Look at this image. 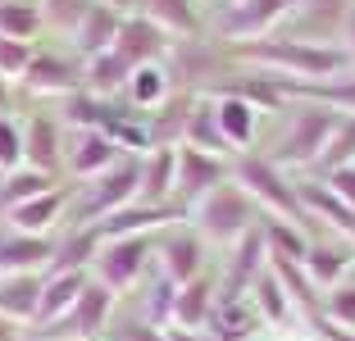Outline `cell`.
<instances>
[{"instance_id":"1","label":"cell","mask_w":355,"mask_h":341,"mask_svg":"<svg viewBox=\"0 0 355 341\" xmlns=\"http://www.w3.org/2000/svg\"><path fill=\"white\" fill-rule=\"evenodd\" d=\"M232 55L246 64H264V69L310 78V82H328V78H337L346 69V55L319 42H241L232 46Z\"/></svg>"},{"instance_id":"2","label":"cell","mask_w":355,"mask_h":341,"mask_svg":"<svg viewBox=\"0 0 355 341\" xmlns=\"http://www.w3.org/2000/svg\"><path fill=\"white\" fill-rule=\"evenodd\" d=\"M196 223H200V232L214 237V241H241L255 227V205H251V196H246L241 186L219 182L196 205Z\"/></svg>"},{"instance_id":"3","label":"cell","mask_w":355,"mask_h":341,"mask_svg":"<svg viewBox=\"0 0 355 341\" xmlns=\"http://www.w3.org/2000/svg\"><path fill=\"white\" fill-rule=\"evenodd\" d=\"M237 186L246 191V196H255L260 205H269L273 214H282V218H301L305 214L296 186L278 173L273 159H264V155H241L237 159Z\"/></svg>"},{"instance_id":"4","label":"cell","mask_w":355,"mask_h":341,"mask_svg":"<svg viewBox=\"0 0 355 341\" xmlns=\"http://www.w3.org/2000/svg\"><path fill=\"white\" fill-rule=\"evenodd\" d=\"M337 110H301L296 114V123H292V132L278 141V150H273V164H319V155H324V146L333 141V132H337Z\"/></svg>"},{"instance_id":"5","label":"cell","mask_w":355,"mask_h":341,"mask_svg":"<svg viewBox=\"0 0 355 341\" xmlns=\"http://www.w3.org/2000/svg\"><path fill=\"white\" fill-rule=\"evenodd\" d=\"M137 191H141V159H119V164L105 168L101 182L87 191L78 214H83V223H101V218H110V214L132 205Z\"/></svg>"},{"instance_id":"6","label":"cell","mask_w":355,"mask_h":341,"mask_svg":"<svg viewBox=\"0 0 355 341\" xmlns=\"http://www.w3.org/2000/svg\"><path fill=\"white\" fill-rule=\"evenodd\" d=\"M150 259V241L146 237H114V241H101V255H96V269H101V282L110 291H123L141 278Z\"/></svg>"},{"instance_id":"7","label":"cell","mask_w":355,"mask_h":341,"mask_svg":"<svg viewBox=\"0 0 355 341\" xmlns=\"http://www.w3.org/2000/svg\"><path fill=\"white\" fill-rule=\"evenodd\" d=\"M223 159L219 155H205L196 146H182L178 150V182H173V196H182L187 205H200V200L223 182Z\"/></svg>"},{"instance_id":"8","label":"cell","mask_w":355,"mask_h":341,"mask_svg":"<svg viewBox=\"0 0 355 341\" xmlns=\"http://www.w3.org/2000/svg\"><path fill=\"white\" fill-rule=\"evenodd\" d=\"M110 310H114V291L105 287V282H87L78 305L64 314L55 328L69 341H96V332H105V323H110Z\"/></svg>"},{"instance_id":"9","label":"cell","mask_w":355,"mask_h":341,"mask_svg":"<svg viewBox=\"0 0 355 341\" xmlns=\"http://www.w3.org/2000/svg\"><path fill=\"white\" fill-rule=\"evenodd\" d=\"M64 164H69V173H78V177L105 173V168L119 164V146L110 141L101 128H78L73 141L64 146Z\"/></svg>"},{"instance_id":"10","label":"cell","mask_w":355,"mask_h":341,"mask_svg":"<svg viewBox=\"0 0 355 341\" xmlns=\"http://www.w3.org/2000/svg\"><path fill=\"white\" fill-rule=\"evenodd\" d=\"M23 87L42 91V96H73L83 87V69L60 60V55H32L28 73H23Z\"/></svg>"},{"instance_id":"11","label":"cell","mask_w":355,"mask_h":341,"mask_svg":"<svg viewBox=\"0 0 355 341\" xmlns=\"http://www.w3.org/2000/svg\"><path fill=\"white\" fill-rule=\"evenodd\" d=\"M55 259V241L51 237H28V232H14V237H0V273L5 278H19V273H37Z\"/></svg>"},{"instance_id":"12","label":"cell","mask_w":355,"mask_h":341,"mask_svg":"<svg viewBox=\"0 0 355 341\" xmlns=\"http://www.w3.org/2000/svg\"><path fill=\"white\" fill-rule=\"evenodd\" d=\"M164 37H168V32L159 28V23H150L146 14H132V19H123V28H119L114 51L123 55L132 69H137V64H155L159 51H164Z\"/></svg>"},{"instance_id":"13","label":"cell","mask_w":355,"mask_h":341,"mask_svg":"<svg viewBox=\"0 0 355 341\" xmlns=\"http://www.w3.org/2000/svg\"><path fill=\"white\" fill-rule=\"evenodd\" d=\"M87 291V273L83 269H69V273H55L42 282V305H37V323H46V328H55V323L64 319V314L78 305V296Z\"/></svg>"},{"instance_id":"14","label":"cell","mask_w":355,"mask_h":341,"mask_svg":"<svg viewBox=\"0 0 355 341\" xmlns=\"http://www.w3.org/2000/svg\"><path fill=\"white\" fill-rule=\"evenodd\" d=\"M64 159V137H60V123L51 114H37L23 132V164L28 168H42V173H55Z\"/></svg>"},{"instance_id":"15","label":"cell","mask_w":355,"mask_h":341,"mask_svg":"<svg viewBox=\"0 0 355 341\" xmlns=\"http://www.w3.org/2000/svg\"><path fill=\"white\" fill-rule=\"evenodd\" d=\"M301 0H241L232 5V14L223 19V37H255V32H269L282 14H292Z\"/></svg>"},{"instance_id":"16","label":"cell","mask_w":355,"mask_h":341,"mask_svg":"<svg viewBox=\"0 0 355 341\" xmlns=\"http://www.w3.org/2000/svg\"><path fill=\"white\" fill-rule=\"evenodd\" d=\"M209 341H251L260 328V310H255L246 296L237 300H214V314H209Z\"/></svg>"},{"instance_id":"17","label":"cell","mask_w":355,"mask_h":341,"mask_svg":"<svg viewBox=\"0 0 355 341\" xmlns=\"http://www.w3.org/2000/svg\"><path fill=\"white\" fill-rule=\"evenodd\" d=\"M173 182H178V150L173 146H155L150 159H141V191H137V200L141 205H164L173 196Z\"/></svg>"},{"instance_id":"18","label":"cell","mask_w":355,"mask_h":341,"mask_svg":"<svg viewBox=\"0 0 355 341\" xmlns=\"http://www.w3.org/2000/svg\"><path fill=\"white\" fill-rule=\"evenodd\" d=\"M168 218H178V209L173 205H128V209H119V214H110V218H101L96 223V232H101V241H114V237H141L146 227H155V223H168Z\"/></svg>"},{"instance_id":"19","label":"cell","mask_w":355,"mask_h":341,"mask_svg":"<svg viewBox=\"0 0 355 341\" xmlns=\"http://www.w3.org/2000/svg\"><path fill=\"white\" fill-rule=\"evenodd\" d=\"M119 28H123V14H114L110 5H101L96 0L92 10H87V19L78 23V51L92 60V55H105V51H114V42H119Z\"/></svg>"},{"instance_id":"20","label":"cell","mask_w":355,"mask_h":341,"mask_svg":"<svg viewBox=\"0 0 355 341\" xmlns=\"http://www.w3.org/2000/svg\"><path fill=\"white\" fill-rule=\"evenodd\" d=\"M64 205H69V196L55 186V191H46V196H32V200H23V205H14L10 223L19 227V232H28V237H46V232L55 227V218L64 214Z\"/></svg>"},{"instance_id":"21","label":"cell","mask_w":355,"mask_h":341,"mask_svg":"<svg viewBox=\"0 0 355 341\" xmlns=\"http://www.w3.org/2000/svg\"><path fill=\"white\" fill-rule=\"evenodd\" d=\"M214 282L209 278H191V282H182L178 287V296H173V323L178 328H200V323H209V314H214Z\"/></svg>"},{"instance_id":"22","label":"cell","mask_w":355,"mask_h":341,"mask_svg":"<svg viewBox=\"0 0 355 341\" xmlns=\"http://www.w3.org/2000/svg\"><path fill=\"white\" fill-rule=\"evenodd\" d=\"M296 196H301V209H305V214H319V218H328L333 227H342V232H351V237H355V209L346 205V200L337 196L328 182H305Z\"/></svg>"},{"instance_id":"23","label":"cell","mask_w":355,"mask_h":341,"mask_svg":"<svg viewBox=\"0 0 355 341\" xmlns=\"http://www.w3.org/2000/svg\"><path fill=\"white\" fill-rule=\"evenodd\" d=\"M255 114H260V110H255L251 100H241V96H232V91L223 96V100L214 105V119H219L223 141L237 146V150H241V146H251L255 141Z\"/></svg>"},{"instance_id":"24","label":"cell","mask_w":355,"mask_h":341,"mask_svg":"<svg viewBox=\"0 0 355 341\" xmlns=\"http://www.w3.org/2000/svg\"><path fill=\"white\" fill-rule=\"evenodd\" d=\"M200 237L196 232H173V237L164 241V278L173 282V287H182V282L200 278Z\"/></svg>"},{"instance_id":"25","label":"cell","mask_w":355,"mask_h":341,"mask_svg":"<svg viewBox=\"0 0 355 341\" xmlns=\"http://www.w3.org/2000/svg\"><path fill=\"white\" fill-rule=\"evenodd\" d=\"M37 305H42V278L37 273H19V278L0 282V314L5 319H37Z\"/></svg>"},{"instance_id":"26","label":"cell","mask_w":355,"mask_h":341,"mask_svg":"<svg viewBox=\"0 0 355 341\" xmlns=\"http://www.w3.org/2000/svg\"><path fill=\"white\" fill-rule=\"evenodd\" d=\"M128 78H132V64L123 60L119 51H105V55H92L83 69V82L92 96H110L119 91V87H128Z\"/></svg>"},{"instance_id":"27","label":"cell","mask_w":355,"mask_h":341,"mask_svg":"<svg viewBox=\"0 0 355 341\" xmlns=\"http://www.w3.org/2000/svg\"><path fill=\"white\" fill-rule=\"evenodd\" d=\"M96 255H101V232H96V227L87 223L83 232H73V237L55 241V259H51V269H55V273H69V269H87V264H92Z\"/></svg>"},{"instance_id":"28","label":"cell","mask_w":355,"mask_h":341,"mask_svg":"<svg viewBox=\"0 0 355 341\" xmlns=\"http://www.w3.org/2000/svg\"><path fill=\"white\" fill-rule=\"evenodd\" d=\"M128 96H132L137 110H159L168 100V73L159 64H137L132 78H128Z\"/></svg>"},{"instance_id":"29","label":"cell","mask_w":355,"mask_h":341,"mask_svg":"<svg viewBox=\"0 0 355 341\" xmlns=\"http://www.w3.org/2000/svg\"><path fill=\"white\" fill-rule=\"evenodd\" d=\"M46 191H55V173H42V168H14V173H5L0 205L14 209V205H23V200H32V196H46Z\"/></svg>"},{"instance_id":"30","label":"cell","mask_w":355,"mask_h":341,"mask_svg":"<svg viewBox=\"0 0 355 341\" xmlns=\"http://www.w3.org/2000/svg\"><path fill=\"white\" fill-rule=\"evenodd\" d=\"M187 146H196V150H205V155H228L232 146L223 141L219 132V119H214V105H196L191 110V123H187V137H182Z\"/></svg>"},{"instance_id":"31","label":"cell","mask_w":355,"mask_h":341,"mask_svg":"<svg viewBox=\"0 0 355 341\" xmlns=\"http://www.w3.org/2000/svg\"><path fill=\"white\" fill-rule=\"evenodd\" d=\"M42 32V10L32 0H5L0 5V37L10 42H32Z\"/></svg>"},{"instance_id":"32","label":"cell","mask_w":355,"mask_h":341,"mask_svg":"<svg viewBox=\"0 0 355 341\" xmlns=\"http://www.w3.org/2000/svg\"><path fill=\"white\" fill-rule=\"evenodd\" d=\"M141 5H146V19L159 23L164 32H187V37H191V32L200 28L191 0H141Z\"/></svg>"},{"instance_id":"33","label":"cell","mask_w":355,"mask_h":341,"mask_svg":"<svg viewBox=\"0 0 355 341\" xmlns=\"http://www.w3.org/2000/svg\"><path fill=\"white\" fill-rule=\"evenodd\" d=\"M282 96H310V100H324V110L333 105V110H351L355 114V82H287V78H278Z\"/></svg>"},{"instance_id":"34","label":"cell","mask_w":355,"mask_h":341,"mask_svg":"<svg viewBox=\"0 0 355 341\" xmlns=\"http://www.w3.org/2000/svg\"><path fill=\"white\" fill-rule=\"evenodd\" d=\"M191 110H196V105H191L187 96H178V100H164L159 114H150V137H155V146H173V137H187Z\"/></svg>"},{"instance_id":"35","label":"cell","mask_w":355,"mask_h":341,"mask_svg":"<svg viewBox=\"0 0 355 341\" xmlns=\"http://www.w3.org/2000/svg\"><path fill=\"white\" fill-rule=\"evenodd\" d=\"M260 232H264V246H269L273 259H292V264H305V255H310V241H305L301 232L287 223V218H282V223H264Z\"/></svg>"},{"instance_id":"36","label":"cell","mask_w":355,"mask_h":341,"mask_svg":"<svg viewBox=\"0 0 355 341\" xmlns=\"http://www.w3.org/2000/svg\"><path fill=\"white\" fill-rule=\"evenodd\" d=\"M251 291H255V310H260V319H269V323L287 319V291H282V282H278L273 269H264L260 278L251 282Z\"/></svg>"},{"instance_id":"37","label":"cell","mask_w":355,"mask_h":341,"mask_svg":"<svg viewBox=\"0 0 355 341\" xmlns=\"http://www.w3.org/2000/svg\"><path fill=\"white\" fill-rule=\"evenodd\" d=\"M351 264V250H333V246H310V255H305L301 269L310 273L314 282H333L342 278V269Z\"/></svg>"},{"instance_id":"38","label":"cell","mask_w":355,"mask_h":341,"mask_svg":"<svg viewBox=\"0 0 355 341\" xmlns=\"http://www.w3.org/2000/svg\"><path fill=\"white\" fill-rule=\"evenodd\" d=\"M96 0H42V23H55V28H69L78 32V23L87 19Z\"/></svg>"},{"instance_id":"39","label":"cell","mask_w":355,"mask_h":341,"mask_svg":"<svg viewBox=\"0 0 355 341\" xmlns=\"http://www.w3.org/2000/svg\"><path fill=\"white\" fill-rule=\"evenodd\" d=\"M355 159V119H346V123H337L333 141L324 146V155H319V168H342Z\"/></svg>"},{"instance_id":"40","label":"cell","mask_w":355,"mask_h":341,"mask_svg":"<svg viewBox=\"0 0 355 341\" xmlns=\"http://www.w3.org/2000/svg\"><path fill=\"white\" fill-rule=\"evenodd\" d=\"M28 64H32V46L28 42H10V37H0V78H5V82H23Z\"/></svg>"},{"instance_id":"41","label":"cell","mask_w":355,"mask_h":341,"mask_svg":"<svg viewBox=\"0 0 355 341\" xmlns=\"http://www.w3.org/2000/svg\"><path fill=\"white\" fill-rule=\"evenodd\" d=\"M14 168H23V132L10 119H0V173H14Z\"/></svg>"},{"instance_id":"42","label":"cell","mask_w":355,"mask_h":341,"mask_svg":"<svg viewBox=\"0 0 355 341\" xmlns=\"http://www.w3.org/2000/svg\"><path fill=\"white\" fill-rule=\"evenodd\" d=\"M173 296H178V287H173L168 278H159V282H155V296H150V305H146V323L173 319Z\"/></svg>"},{"instance_id":"43","label":"cell","mask_w":355,"mask_h":341,"mask_svg":"<svg viewBox=\"0 0 355 341\" xmlns=\"http://www.w3.org/2000/svg\"><path fill=\"white\" fill-rule=\"evenodd\" d=\"M328 319L342 328H355V287H337L328 296Z\"/></svg>"},{"instance_id":"44","label":"cell","mask_w":355,"mask_h":341,"mask_svg":"<svg viewBox=\"0 0 355 341\" xmlns=\"http://www.w3.org/2000/svg\"><path fill=\"white\" fill-rule=\"evenodd\" d=\"M110 341H164V332L155 328V323H146V319H128V323H119L114 328V337Z\"/></svg>"},{"instance_id":"45","label":"cell","mask_w":355,"mask_h":341,"mask_svg":"<svg viewBox=\"0 0 355 341\" xmlns=\"http://www.w3.org/2000/svg\"><path fill=\"white\" fill-rule=\"evenodd\" d=\"M328 186H333L337 196H342L346 205L355 209V164H342V168H333V177H328Z\"/></svg>"},{"instance_id":"46","label":"cell","mask_w":355,"mask_h":341,"mask_svg":"<svg viewBox=\"0 0 355 341\" xmlns=\"http://www.w3.org/2000/svg\"><path fill=\"white\" fill-rule=\"evenodd\" d=\"M310 319H314V328H319V337H324V341H355L351 332H346L342 323H333V319H328V314H319V310H314Z\"/></svg>"},{"instance_id":"47","label":"cell","mask_w":355,"mask_h":341,"mask_svg":"<svg viewBox=\"0 0 355 341\" xmlns=\"http://www.w3.org/2000/svg\"><path fill=\"white\" fill-rule=\"evenodd\" d=\"M164 341H205V337H196V332H187V328H168Z\"/></svg>"},{"instance_id":"48","label":"cell","mask_w":355,"mask_h":341,"mask_svg":"<svg viewBox=\"0 0 355 341\" xmlns=\"http://www.w3.org/2000/svg\"><path fill=\"white\" fill-rule=\"evenodd\" d=\"M101 5H110V10H114V14H128V10H132V5H141V0H101Z\"/></svg>"},{"instance_id":"49","label":"cell","mask_w":355,"mask_h":341,"mask_svg":"<svg viewBox=\"0 0 355 341\" xmlns=\"http://www.w3.org/2000/svg\"><path fill=\"white\" fill-rule=\"evenodd\" d=\"M0 341H14V323L5 319V314H0Z\"/></svg>"},{"instance_id":"50","label":"cell","mask_w":355,"mask_h":341,"mask_svg":"<svg viewBox=\"0 0 355 341\" xmlns=\"http://www.w3.org/2000/svg\"><path fill=\"white\" fill-rule=\"evenodd\" d=\"M351 46H355V19H351Z\"/></svg>"},{"instance_id":"51","label":"cell","mask_w":355,"mask_h":341,"mask_svg":"<svg viewBox=\"0 0 355 341\" xmlns=\"http://www.w3.org/2000/svg\"><path fill=\"white\" fill-rule=\"evenodd\" d=\"M232 5H241V0H232Z\"/></svg>"},{"instance_id":"52","label":"cell","mask_w":355,"mask_h":341,"mask_svg":"<svg viewBox=\"0 0 355 341\" xmlns=\"http://www.w3.org/2000/svg\"><path fill=\"white\" fill-rule=\"evenodd\" d=\"M60 341H69V337H60Z\"/></svg>"},{"instance_id":"53","label":"cell","mask_w":355,"mask_h":341,"mask_svg":"<svg viewBox=\"0 0 355 341\" xmlns=\"http://www.w3.org/2000/svg\"><path fill=\"white\" fill-rule=\"evenodd\" d=\"M0 5H5V0H0Z\"/></svg>"}]
</instances>
